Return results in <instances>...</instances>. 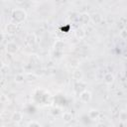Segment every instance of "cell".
I'll return each instance as SVG.
<instances>
[{
  "instance_id": "3",
  "label": "cell",
  "mask_w": 127,
  "mask_h": 127,
  "mask_svg": "<svg viewBox=\"0 0 127 127\" xmlns=\"http://www.w3.org/2000/svg\"><path fill=\"white\" fill-rule=\"evenodd\" d=\"M91 92L88 90H83L79 93V99L81 102H89L91 100Z\"/></svg>"
},
{
  "instance_id": "8",
  "label": "cell",
  "mask_w": 127,
  "mask_h": 127,
  "mask_svg": "<svg viewBox=\"0 0 127 127\" xmlns=\"http://www.w3.org/2000/svg\"><path fill=\"white\" fill-rule=\"evenodd\" d=\"M74 35H75V37H76V38H78V39H83V38L85 37L86 33H85V31H84V29H83V28L79 27V28H77V29L75 30Z\"/></svg>"
},
{
  "instance_id": "9",
  "label": "cell",
  "mask_w": 127,
  "mask_h": 127,
  "mask_svg": "<svg viewBox=\"0 0 127 127\" xmlns=\"http://www.w3.org/2000/svg\"><path fill=\"white\" fill-rule=\"evenodd\" d=\"M88 117H89L90 119H92V120L97 119V118L99 117V111L96 110V109H91V110H89V112H88Z\"/></svg>"
},
{
  "instance_id": "13",
  "label": "cell",
  "mask_w": 127,
  "mask_h": 127,
  "mask_svg": "<svg viewBox=\"0 0 127 127\" xmlns=\"http://www.w3.org/2000/svg\"><path fill=\"white\" fill-rule=\"evenodd\" d=\"M15 81L18 82V83L23 82V81H24V75H23L22 73H18V74H16V76H15Z\"/></svg>"
},
{
  "instance_id": "1",
  "label": "cell",
  "mask_w": 127,
  "mask_h": 127,
  "mask_svg": "<svg viewBox=\"0 0 127 127\" xmlns=\"http://www.w3.org/2000/svg\"><path fill=\"white\" fill-rule=\"evenodd\" d=\"M27 18V13L24 9L21 8H16L12 11V19L14 21V23L16 24H20L22 22H24Z\"/></svg>"
},
{
  "instance_id": "14",
  "label": "cell",
  "mask_w": 127,
  "mask_h": 127,
  "mask_svg": "<svg viewBox=\"0 0 127 127\" xmlns=\"http://www.w3.org/2000/svg\"><path fill=\"white\" fill-rule=\"evenodd\" d=\"M27 127H42V125L37 121H31Z\"/></svg>"
},
{
  "instance_id": "2",
  "label": "cell",
  "mask_w": 127,
  "mask_h": 127,
  "mask_svg": "<svg viewBox=\"0 0 127 127\" xmlns=\"http://www.w3.org/2000/svg\"><path fill=\"white\" fill-rule=\"evenodd\" d=\"M18 50H19V47H18V45L15 42L7 43V45H6V52H7V54L14 55V54H16L18 52Z\"/></svg>"
},
{
  "instance_id": "12",
  "label": "cell",
  "mask_w": 127,
  "mask_h": 127,
  "mask_svg": "<svg viewBox=\"0 0 127 127\" xmlns=\"http://www.w3.org/2000/svg\"><path fill=\"white\" fill-rule=\"evenodd\" d=\"M119 119H120L122 122L127 121V112H125V111H121V112L119 113Z\"/></svg>"
},
{
  "instance_id": "16",
  "label": "cell",
  "mask_w": 127,
  "mask_h": 127,
  "mask_svg": "<svg viewBox=\"0 0 127 127\" xmlns=\"http://www.w3.org/2000/svg\"><path fill=\"white\" fill-rule=\"evenodd\" d=\"M68 127H74V126H68Z\"/></svg>"
},
{
  "instance_id": "10",
  "label": "cell",
  "mask_w": 127,
  "mask_h": 127,
  "mask_svg": "<svg viewBox=\"0 0 127 127\" xmlns=\"http://www.w3.org/2000/svg\"><path fill=\"white\" fill-rule=\"evenodd\" d=\"M73 118V115L71 112H68V111H65L63 113V119L65 121V122H70Z\"/></svg>"
},
{
  "instance_id": "7",
  "label": "cell",
  "mask_w": 127,
  "mask_h": 127,
  "mask_svg": "<svg viewBox=\"0 0 127 127\" xmlns=\"http://www.w3.org/2000/svg\"><path fill=\"white\" fill-rule=\"evenodd\" d=\"M101 20H102V17L99 13H94L90 16V21L93 22L94 24H99L101 22Z\"/></svg>"
},
{
  "instance_id": "11",
  "label": "cell",
  "mask_w": 127,
  "mask_h": 127,
  "mask_svg": "<svg viewBox=\"0 0 127 127\" xmlns=\"http://www.w3.org/2000/svg\"><path fill=\"white\" fill-rule=\"evenodd\" d=\"M80 20H81L82 23L86 24V23H88V22L90 21V16H89L87 13H82V14L80 15Z\"/></svg>"
},
{
  "instance_id": "15",
  "label": "cell",
  "mask_w": 127,
  "mask_h": 127,
  "mask_svg": "<svg viewBox=\"0 0 127 127\" xmlns=\"http://www.w3.org/2000/svg\"><path fill=\"white\" fill-rule=\"evenodd\" d=\"M120 37H121L122 39H124V40L127 39V29L121 30V32H120Z\"/></svg>"
},
{
  "instance_id": "6",
  "label": "cell",
  "mask_w": 127,
  "mask_h": 127,
  "mask_svg": "<svg viewBox=\"0 0 127 127\" xmlns=\"http://www.w3.org/2000/svg\"><path fill=\"white\" fill-rule=\"evenodd\" d=\"M103 80L106 84H112L114 82V75L111 72H107L103 76Z\"/></svg>"
},
{
  "instance_id": "4",
  "label": "cell",
  "mask_w": 127,
  "mask_h": 127,
  "mask_svg": "<svg viewBox=\"0 0 127 127\" xmlns=\"http://www.w3.org/2000/svg\"><path fill=\"white\" fill-rule=\"evenodd\" d=\"M11 119H12L13 122L19 123V122H21L22 119H23V114H22L21 112H19V111H16V112H14V113L12 114Z\"/></svg>"
},
{
  "instance_id": "5",
  "label": "cell",
  "mask_w": 127,
  "mask_h": 127,
  "mask_svg": "<svg viewBox=\"0 0 127 127\" xmlns=\"http://www.w3.org/2000/svg\"><path fill=\"white\" fill-rule=\"evenodd\" d=\"M17 31V24L16 23H9L6 25V32L8 34H14Z\"/></svg>"
},
{
  "instance_id": "17",
  "label": "cell",
  "mask_w": 127,
  "mask_h": 127,
  "mask_svg": "<svg viewBox=\"0 0 127 127\" xmlns=\"http://www.w3.org/2000/svg\"><path fill=\"white\" fill-rule=\"evenodd\" d=\"M126 58H127V54H126Z\"/></svg>"
}]
</instances>
